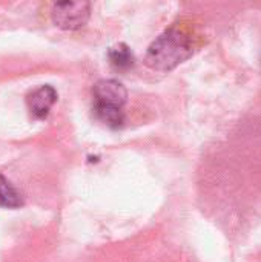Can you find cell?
I'll return each mask as SVG.
<instances>
[{
  "mask_svg": "<svg viewBox=\"0 0 261 262\" xmlns=\"http://www.w3.org/2000/svg\"><path fill=\"white\" fill-rule=\"evenodd\" d=\"M57 97H58L57 91L51 84H43V86H38L37 89H34L28 95L26 103H28L31 114L35 118H45V117H48L51 107L55 104Z\"/></svg>",
  "mask_w": 261,
  "mask_h": 262,
  "instance_id": "cell-4",
  "label": "cell"
},
{
  "mask_svg": "<svg viewBox=\"0 0 261 262\" xmlns=\"http://www.w3.org/2000/svg\"><path fill=\"white\" fill-rule=\"evenodd\" d=\"M194 52L191 35L180 26L174 25L158 35L148 48L145 61L155 71H172L186 61Z\"/></svg>",
  "mask_w": 261,
  "mask_h": 262,
  "instance_id": "cell-1",
  "label": "cell"
},
{
  "mask_svg": "<svg viewBox=\"0 0 261 262\" xmlns=\"http://www.w3.org/2000/svg\"><path fill=\"white\" fill-rule=\"evenodd\" d=\"M91 14L89 2H58L52 8L54 23L66 31H75L86 25Z\"/></svg>",
  "mask_w": 261,
  "mask_h": 262,
  "instance_id": "cell-3",
  "label": "cell"
},
{
  "mask_svg": "<svg viewBox=\"0 0 261 262\" xmlns=\"http://www.w3.org/2000/svg\"><path fill=\"white\" fill-rule=\"evenodd\" d=\"M23 204L20 192L3 177L0 175V206L6 209H17Z\"/></svg>",
  "mask_w": 261,
  "mask_h": 262,
  "instance_id": "cell-6",
  "label": "cell"
},
{
  "mask_svg": "<svg viewBox=\"0 0 261 262\" xmlns=\"http://www.w3.org/2000/svg\"><path fill=\"white\" fill-rule=\"evenodd\" d=\"M94 111L97 117L112 126L117 127L123 123V106L128 100V91L118 80L103 78L94 84Z\"/></svg>",
  "mask_w": 261,
  "mask_h": 262,
  "instance_id": "cell-2",
  "label": "cell"
},
{
  "mask_svg": "<svg viewBox=\"0 0 261 262\" xmlns=\"http://www.w3.org/2000/svg\"><path fill=\"white\" fill-rule=\"evenodd\" d=\"M108 57L115 69H129L135 63V57L126 43H118L112 46L108 52Z\"/></svg>",
  "mask_w": 261,
  "mask_h": 262,
  "instance_id": "cell-5",
  "label": "cell"
}]
</instances>
